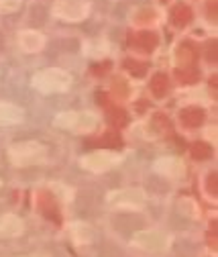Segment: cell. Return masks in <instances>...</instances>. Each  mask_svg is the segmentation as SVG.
Masks as SVG:
<instances>
[{
	"instance_id": "14",
	"label": "cell",
	"mask_w": 218,
	"mask_h": 257,
	"mask_svg": "<svg viewBox=\"0 0 218 257\" xmlns=\"http://www.w3.org/2000/svg\"><path fill=\"white\" fill-rule=\"evenodd\" d=\"M23 5V0H0V15H9L19 11Z\"/></svg>"
},
{
	"instance_id": "7",
	"label": "cell",
	"mask_w": 218,
	"mask_h": 257,
	"mask_svg": "<svg viewBox=\"0 0 218 257\" xmlns=\"http://www.w3.org/2000/svg\"><path fill=\"white\" fill-rule=\"evenodd\" d=\"M90 5L86 0H57L53 5V15L68 23H80L88 17Z\"/></svg>"
},
{
	"instance_id": "5",
	"label": "cell",
	"mask_w": 218,
	"mask_h": 257,
	"mask_svg": "<svg viewBox=\"0 0 218 257\" xmlns=\"http://www.w3.org/2000/svg\"><path fill=\"white\" fill-rule=\"evenodd\" d=\"M131 245L145 253H163L171 245V235L161 229H145L133 235Z\"/></svg>"
},
{
	"instance_id": "2",
	"label": "cell",
	"mask_w": 218,
	"mask_h": 257,
	"mask_svg": "<svg viewBox=\"0 0 218 257\" xmlns=\"http://www.w3.org/2000/svg\"><path fill=\"white\" fill-rule=\"evenodd\" d=\"M9 159L17 168L41 166L47 162V147L39 141H21L9 149Z\"/></svg>"
},
{
	"instance_id": "12",
	"label": "cell",
	"mask_w": 218,
	"mask_h": 257,
	"mask_svg": "<svg viewBox=\"0 0 218 257\" xmlns=\"http://www.w3.org/2000/svg\"><path fill=\"white\" fill-rule=\"evenodd\" d=\"M23 108L13 102H0V126H11L23 122Z\"/></svg>"
},
{
	"instance_id": "6",
	"label": "cell",
	"mask_w": 218,
	"mask_h": 257,
	"mask_svg": "<svg viewBox=\"0 0 218 257\" xmlns=\"http://www.w3.org/2000/svg\"><path fill=\"white\" fill-rule=\"evenodd\" d=\"M122 162V155L116 151H108V149H100V151H92L88 155H84L80 159V166L88 172L94 174H104L112 168H116Z\"/></svg>"
},
{
	"instance_id": "11",
	"label": "cell",
	"mask_w": 218,
	"mask_h": 257,
	"mask_svg": "<svg viewBox=\"0 0 218 257\" xmlns=\"http://www.w3.org/2000/svg\"><path fill=\"white\" fill-rule=\"evenodd\" d=\"M70 235L78 245H90L92 241L96 239V231L92 224L82 222V220H74L70 224Z\"/></svg>"
},
{
	"instance_id": "4",
	"label": "cell",
	"mask_w": 218,
	"mask_h": 257,
	"mask_svg": "<svg viewBox=\"0 0 218 257\" xmlns=\"http://www.w3.org/2000/svg\"><path fill=\"white\" fill-rule=\"evenodd\" d=\"M106 204L116 210H141L147 204V194L143 188H120L108 192Z\"/></svg>"
},
{
	"instance_id": "10",
	"label": "cell",
	"mask_w": 218,
	"mask_h": 257,
	"mask_svg": "<svg viewBox=\"0 0 218 257\" xmlns=\"http://www.w3.org/2000/svg\"><path fill=\"white\" fill-rule=\"evenodd\" d=\"M155 172L165 176V178H171V180H177L183 176V162L177 157H159L155 162Z\"/></svg>"
},
{
	"instance_id": "8",
	"label": "cell",
	"mask_w": 218,
	"mask_h": 257,
	"mask_svg": "<svg viewBox=\"0 0 218 257\" xmlns=\"http://www.w3.org/2000/svg\"><path fill=\"white\" fill-rule=\"evenodd\" d=\"M19 41V47L25 51V53H39L43 47H45V35L39 33L35 29H25L19 33L17 37Z\"/></svg>"
},
{
	"instance_id": "9",
	"label": "cell",
	"mask_w": 218,
	"mask_h": 257,
	"mask_svg": "<svg viewBox=\"0 0 218 257\" xmlns=\"http://www.w3.org/2000/svg\"><path fill=\"white\" fill-rule=\"evenodd\" d=\"M25 231V222L19 214L13 212H5L0 214V239H13L23 235Z\"/></svg>"
},
{
	"instance_id": "13",
	"label": "cell",
	"mask_w": 218,
	"mask_h": 257,
	"mask_svg": "<svg viewBox=\"0 0 218 257\" xmlns=\"http://www.w3.org/2000/svg\"><path fill=\"white\" fill-rule=\"evenodd\" d=\"M86 45H88V47H94V49L84 51V53L90 55V57H104V55L108 53V43H106V41L94 39V41H90V43H86Z\"/></svg>"
},
{
	"instance_id": "3",
	"label": "cell",
	"mask_w": 218,
	"mask_h": 257,
	"mask_svg": "<svg viewBox=\"0 0 218 257\" xmlns=\"http://www.w3.org/2000/svg\"><path fill=\"white\" fill-rule=\"evenodd\" d=\"M33 88L41 94H61L72 88V74L61 68H47L33 76Z\"/></svg>"
},
{
	"instance_id": "15",
	"label": "cell",
	"mask_w": 218,
	"mask_h": 257,
	"mask_svg": "<svg viewBox=\"0 0 218 257\" xmlns=\"http://www.w3.org/2000/svg\"><path fill=\"white\" fill-rule=\"evenodd\" d=\"M17 257H49V255H43V253H27V255H17Z\"/></svg>"
},
{
	"instance_id": "1",
	"label": "cell",
	"mask_w": 218,
	"mask_h": 257,
	"mask_svg": "<svg viewBox=\"0 0 218 257\" xmlns=\"http://www.w3.org/2000/svg\"><path fill=\"white\" fill-rule=\"evenodd\" d=\"M53 124L72 133H92L100 124V116L92 110H64L53 118Z\"/></svg>"
},
{
	"instance_id": "16",
	"label": "cell",
	"mask_w": 218,
	"mask_h": 257,
	"mask_svg": "<svg viewBox=\"0 0 218 257\" xmlns=\"http://www.w3.org/2000/svg\"><path fill=\"white\" fill-rule=\"evenodd\" d=\"M0 188H3V180H0Z\"/></svg>"
}]
</instances>
